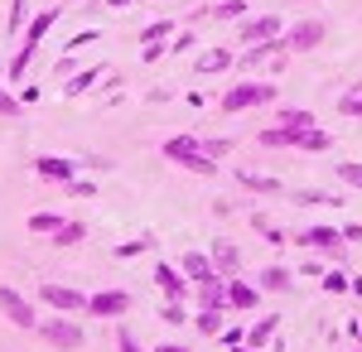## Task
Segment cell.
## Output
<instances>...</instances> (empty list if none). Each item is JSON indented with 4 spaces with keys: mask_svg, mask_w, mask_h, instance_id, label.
I'll use <instances>...</instances> for the list:
<instances>
[{
    "mask_svg": "<svg viewBox=\"0 0 362 352\" xmlns=\"http://www.w3.org/2000/svg\"><path fill=\"white\" fill-rule=\"evenodd\" d=\"M39 304L44 309H54V314H87V304H92V295H83V290H68V285H54V280H44L39 285Z\"/></svg>",
    "mask_w": 362,
    "mask_h": 352,
    "instance_id": "cell-6",
    "label": "cell"
},
{
    "mask_svg": "<svg viewBox=\"0 0 362 352\" xmlns=\"http://www.w3.org/2000/svg\"><path fill=\"white\" fill-rule=\"evenodd\" d=\"M285 34V20L280 15H247L242 20V49L247 44H266V39H280Z\"/></svg>",
    "mask_w": 362,
    "mask_h": 352,
    "instance_id": "cell-11",
    "label": "cell"
},
{
    "mask_svg": "<svg viewBox=\"0 0 362 352\" xmlns=\"http://www.w3.org/2000/svg\"><path fill=\"white\" fill-rule=\"evenodd\" d=\"M189 20H247V0H218V5H198Z\"/></svg>",
    "mask_w": 362,
    "mask_h": 352,
    "instance_id": "cell-16",
    "label": "cell"
},
{
    "mask_svg": "<svg viewBox=\"0 0 362 352\" xmlns=\"http://www.w3.org/2000/svg\"><path fill=\"white\" fill-rule=\"evenodd\" d=\"M131 309H136V299L126 295V290H97L92 304H87V314H92V319H126Z\"/></svg>",
    "mask_w": 362,
    "mask_h": 352,
    "instance_id": "cell-10",
    "label": "cell"
},
{
    "mask_svg": "<svg viewBox=\"0 0 362 352\" xmlns=\"http://www.w3.org/2000/svg\"><path fill=\"white\" fill-rule=\"evenodd\" d=\"M107 10H126V5H140V0H102Z\"/></svg>",
    "mask_w": 362,
    "mask_h": 352,
    "instance_id": "cell-49",
    "label": "cell"
},
{
    "mask_svg": "<svg viewBox=\"0 0 362 352\" xmlns=\"http://www.w3.org/2000/svg\"><path fill=\"white\" fill-rule=\"evenodd\" d=\"M276 126H285V131H309L314 126V111H305V107H285L276 116Z\"/></svg>",
    "mask_w": 362,
    "mask_h": 352,
    "instance_id": "cell-26",
    "label": "cell"
},
{
    "mask_svg": "<svg viewBox=\"0 0 362 352\" xmlns=\"http://www.w3.org/2000/svg\"><path fill=\"white\" fill-rule=\"evenodd\" d=\"M165 54H169V39L165 44H145V63H160Z\"/></svg>",
    "mask_w": 362,
    "mask_h": 352,
    "instance_id": "cell-44",
    "label": "cell"
},
{
    "mask_svg": "<svg viewBox=\"0 0 362 352\" xmlns=\"http://www.w3.org/2000/svg\"><path fill=\"white\" fill-rule=\"evenodd\" d=\"M160 319H165L169 328H174V324H184V319H189V309H184V299H165V309H160Z\"/></svg>",
    "mask_w": 362,
    "mask_h": 352,
    "instance_id": "cell-36",
    "label": "cell"
},
{
    "mask_svg": "<svg viewBox=\"0 0 362 352\" xmlns=\"http://www.w3.org/2000/svg\"><path fill=\"white\" fill-rule=\"evenodd\" d=\"M194 68H198V78H218L227 68H237V54H227V49H203Z\"/></svg>",
    "mask_w": 362,
    "mask_h": 352,
    "instance_id": "cell-17",
    "label": "cell"
},
{
    "mask_svg": "<svg viewBox=\"0 0 362 352\" xmlns=\"http://www.w3.org/2000/svg\"><path fill=\"white\" fill-rule=\"evenodd\" d=\"M179 271L189 275V280H208V275H218L213 271V256H208V251H184V256H179Z\"/></svg>",
    "mask_w": 362,
    "mask_h": 352,
    "instance_id": "cell-20",
    "label": "cell"
},
{
    "mask_svg": "<svg viewBox=\"0 0 362 352\" xmlns=\"http://www.w3.org/2000/svg\"><path fill=\"white\" fill-rule=\"evenodd\" d=\"M63 222H68L63 213H34V217H29V232H34V237H54Z\"/></svg>",
    "mask_w": 362,
    "mask_h": 352,
    "instance_id": "cell-29",
    "label": "cell"
},
{
    "mask_svg": "<svg viewBox=\"0 0 362 352\" xmlns=\"http://www.w3.org/2000/svg\"><path fill=\"white\" fill-rule=\"evenodd\" d=\"M338 179H343L348 189H362V164H338Z\"/></svg>",
    "mask_w": 362,
    "mask_h": 352,
    "instance_id": "cell-39",
    "label": "cell"
},
{
    "mask_svg": "<svg viewBox=\"0 0 362 352\" xmlns=\"http://www.w3.org/2000/svg\"><path fill=\"white\" fill-rule=\"evenodd\" d=\"M276 328H280V314H261V319L247 328V348H266V343L276 338Z\"/></svg>",
    "mask_w": 362,
    "mask_h": 352,
    "instance_id": "cell-22",
    "label": "cell"
},
{
    "mask_svg": "<svg viewBox=\"0 0 362 352\" xmlns=\"http://www.w3.org/2000/svg\"><path fill=\"white\" fill-rule=\"evenodd\" d=\"M251 227H256V232H261V237H266V242H271V246H285V232H280V227H276V222H271V217L251 213Z\"/></svg>",
    "mask_w": 362,
    "mask_h": 352,
    "instance_id": "cell-32",
    "label": "cell"
},
{
    "mask_svg": "<svg viewBox=\"0 0 362 352\" xmlns=\"http://www.w3.org/2000/svg\"><path fill=\"white\" fill-rule=\"evenodd\" d=\"M198 44V34H174V44H169V54H189Z\"/></svg>",
    "mask_w": 362,
    "mask_h": 352,
    "instance_id": "cell-42",
    "label": "cell"
},
{
    "mask_svg": "<svg viewBox=\"0 0 362 352\" xmlns=\"http://www.w3.org/2000/svg\"><path fill=\"white\" fill-rule=\"evenodd\" d=\"M155 285H160V295H165V299H189V295H194V280L179 271V266H169V261L155 266Z\"/></svg>",
    "mask_w": 362,
    "mask_h": 352,
    "instance_id": "cell-13",
    "label": "cell"
},
{
    "mask_svg": "<svg viewBox=\"0 0 362 352\" xmlns=\"http://www.w3.org/2000/svg\"><path fill=\"white\" fill-rule=\"evenodd\" d=\"M58 15H63V10H39V15H34V20H29V29L25 34H20V49H15V58H10V68H5V78L10 82H20L29 73V63H34V54H39V44H44V34H49V29L58 25Z\"/></svg>",
    "mask_w": 362,
    "mask_h": 352,
    "instance_id": "cell-1",
    "label": "cell"
},
{
    "mask_svg": "<svg viewBox=\"0 0 362 352\" xmlns=\"http://www.w3.org/2000/svg\"><path fill=\"white\" fill-rule=\"evenodd\" d=\"M295 242L305 246V251H324L329 261H343V256H348V242H343V232H338V227H329V222L300 227V232H295Z\"/></svg>",
    "mask_w": 362,
    "mask_h": 352,
    "instance_id": "cell-5",
    "label": "cell"
},
{
    "mask_svg": "<svg viewBox=\"0 0 362 352\" xmlns=\"http://www.w3.org/2000/svg\"><path fill=\"white\" fill-rule=\"evenodd\" d=\"M223 304H198V314H194V328L203 333V338H218L223 333Z\"/></svg>",
    "mask_w": 362,
    "mask_h": 352,
    "instance_id": "cell-21",
    "label": "cell"
},
{
    "mask_svg": "<svg viewBox=\"0 0 362 352\" xmlns=\"http://www.w3.org/2000/svg\"><path fill=\"white\" fill-rule=\"evenodd\" d=\"M295 203H305V208H343L348 198L343 193H319V189H300V193H290Z\"/></svg>",
    "mask_w": 362,
    "mask_h": 352,
    "instance_id": "cell-25",
    "label": "cell"
},
{
    "mask_svg": "<svg viewBox=\"0 0 362 352\" xmlns=\"http://www.w3.org/2000/svg\"><path fill=\"white\" fill-rule=\"evenodd\" d=\"M63 189L73 193V198H92V193H97V184H87V179H73V184H63Z\"/></svg>",
    "mask_w": 362,
    "mask_h": 352,
    "instance_id": "cell-43",
    "label": "cell"
},
{
    "mask_svg": "<svg viewBox=\"0 0 362 352\" xmlns=\"http://www.w3.org/2000/svg\"><path fill=\"white\" fill-rule=\"evenodd\" d=\"M165 160L179 164V169H189V174H198V179H213V174H218V160L203 155V136H169Z\"/></svg>",
    "mask_w": 362,
    "mask_h": 352,
    "instance_id": "cell-3",
    "label": "cell"
},
{
    "mask_svg": "<svg viewBox=\"0 0 362 352\" xmlns=\"http://www.w3.org/2000/svg\"><path fill=\"white\" fill-rule=\"evenodd\" d=\"M237 184H242L247 193H285L280 179H271V174H251V169H237Z\"/></svg>",
    "mask_w": 362,
    "mask_h": 352,
    "instance_id": "cell-23",
    "label": "cell"
},
{
    "mask_svg": "<svg viewBox=\"0 0 362 352\" xmlns=\"http://www.w3.org/2000/svg\"><path fill=\"white\" fill-rule=\"evenodd\" d=\"M194 295H198V304H223L227 309V280L223 275H208V280H198Z\"/></svg>",
    "mask_w": 362,
    "mask_h": 352,
    "instance_id": "cell-24",
    "label": "cell"
},
{
    "mask_svg": "<svg viewBox=\"0 0 362 352\" xmlns=\"http://www.w3.org/2000/svg\"><path fill=\"white\" fill-rule=\"evenodd\" d=\"M261 304V285H251V280H227V309H256Z\"/></svg>",
    "mask_w": 362,
    "mask_h": 352,
    "instance_id": "cell-15",
    "label": "cell"
},
{
    "mask_svg": "<svg viewBox=\"0 0 362 352\" xmlns=\"http://www.w3.org/2000/svg\"><path fill=\"white\" fill-rule=\"evenodd\" d=\"M285 39H266V44H247L242 54H237V68L242 73H251V68H266V63H276V68H285Z\"/></svg>",
    "mask_w": 362,
    "mask_h": 352,
    "instance_id": "cell-8",
    "label": "cell"
},
{
    "mask_svg": "<svg viewBox=\"0 0 362 352\" xmlns=\"http://www.w3.org/2000/svg\"><path fill=\"white\" fill-rule=\"evenodd\" d=\"M78 242H87V222L68 217V222H63V227L54 232V246H78Z\"/></svg>",
    "mask_w": 362,
    "mask_h": 352,
    "instance_id": "cell-28",
    "label": "cell"
},
{
    "mask_svg": "<svg viewBox=\"0 0 362 352\" xmlns=\"http://www.w3.org/2000/svg\"><path fill=\"white\" fill-rule=\"evenodd\" d=\"M83 164H87V169H112V160H107V155H83Z\"/></svg>",
    "mask_w": 362,
    "mask_h": 352,
    "instance_id": "cell-46",
    "label": "cell"
},
{
    "mask_svg": "<svg viewBox=\"0 0 362 352\" xmlns=\"http://www.w3.org/2000/svg\"><path fill=\"white\" fill-rule=\"evenodd\" d=\"M208 256H213V271L223 275V280H237L242 275V251L227 242V237H213L208 242Z\"/></svg>",
    "mask_w": 362,
    "mask_h": 352,
    "instance_id": "cell-12",
    "label": "cell"
},
{
    "mask_svg": "<svg viewBox=\"0 0 362 352\" xmlns=\"http://www.w3.org/2000/svg\"><path fill=\"white\" fill-rule=\"evenodd\" d=\"M203 155H208V160H223V155H232V140L227 136H208L203 140Z\"/></svg>",
    "mask_w": 362,
    "mask_h": 352,
    "instance_id": "cell-37",
    "label": "cell"
},
{
    "mask_svg": "<svg viewBox=\"0 0 362 352\" xmlns=\"http://www.w3.org/2000/svg\"><path fill=\"white\" fill-rule=\"evenodd\" d=\"M348 290H353V295L362 299V275H348Z\"/></svg>",
    "mask_w": 362,
    "mask_h": 352,
    "instance_id": "cell-50",
    "label": "cell"
},
{
    "mask_svg": "<svg viewBox=\"0 0 362 352\" xmlns=\"http://www.w3.org/2000/svg\"><path fill=\"white\" fill-rule=\"evenodd\" d=\"M29 20H34L29 15V0H10V34H25Z\"/></svg>",
    "mask_w": 362,
    "mask_h": 352,
    "instance_id": "cell-33",
    "label": "cell"
},
{
    "mask_svg": "<svg viewBox=\"0 0 362 352\" xmlns=\"http://www.w3.org/2000/svg\"><path fill=\"white\" fill-rule=\"evenodd\" d=\"M338 232H343V242H348V246H362V222H343Z\"/></svg>",
    "mask_w": 362,
    "mask_h": 352,
    "instance_id": "cell-41",
    "label": "cell"
},
{
    "mask_svg": "<svg viewBox=\"0 0 362 352\" xmlns=\"http://www.w3.org/2000/svg\"><path fill=\"white\" fill-rule=\"evenodd\" d=\"M338 111H343V116H353V121H362V82L348 92V97H338Z\"/></svg>",
    "mask_w": 362,
    "mask_h": 352,
    "instance_id": "cell-34",
    "label": "cell"
},
{
    "mask_svg": "<svg viewBox=\"0 0 362 352\" xmlns=\"http://www.w3.org/2000/svg\"><path fill=\"white\" fill-rule=\"evenodd\" d=\"M280 39H285V54H314V49L329 39V25H324V20H300V25L285 29Z\"/></svg>",
    "mask_w": 362,
    "mask_h": 352,
    "instance_id": "cell-7",
    "label": "cell"
},
{
    "mask_svg": "<svg viewBox=\"0 0 362 352\" xmlns=\"http://www.w3.org/2000/svg\"><path fill=\"white\" fill-rule=\"evenodd\" d=\"M155 246V232H140V237H131V242H121L116 246V261H131V256H145Z\"/></svg>",
    "mask_w": 362,
    "mask_h": 352,
    "instance_id": "cell-30",
    "label": "cell"
},
{
    "mask_svg": "<svg viewBox=\"0 0 362 352\" xmlns=\"http://www.w3.org/2000/svg\"><path fill=\"white\" fill-rule=\"evenodd\" d=\"M319 280H324V290H329V295H343V290H348V275H343V271H324Z\"/></svg>",
    "mask_w": 362,
    "mask_h": 352,
    "instance_id": "cell-38",
    "label": "cell"
},
{
    "mask_svg": "<svg viewBox=\"0 0 362 352\" xmlns=\"http://www.w3.org/2000/svg\"><path fill=\"white\" fill-rule=\"evenodd\" d=\"M0 314H5L15 328H39V309H34L15 285H0Z\"/></svg>",
    "mask_w": 362,
    "mask_h": 352,
    "instance_id": "cell-9",
    "label": "cell"
},
{
    "mask_svg": "<svg viewBox=\"0 0 362 352\" xmlns=\"http://www.w3.org/2000/svg\"><path fill=\"white\" fill-rule=\"evenodd\" d=\"M34 169H39V179H49V184H73V179H78V164L63 160V155H39Z\"/></svg>",
    "mask_w": 362,
    "mask_h": 352,
    "instance_id": "cell-14",
    "label": "cell"
},
{
    "mask_svg": "<svg viewBox=\"0 0 362 352\" xmlns=\"http://www.w3.org/2000/svg\"><path fill=\"white\" fill-rule=\"evenodd\" d=\"M116 352H145L136 343V333H131V328H116Z\"/></svg>",
    "mask_w": 362,
    "mask_h": 352,
    "instance_id": "cell-40",
    "label": "cell"
},
{
    "mask_svg": "<svg viewBox=\"0 0 362 352\" xmlns=\"http://www.w3.org/2000/svg\"><path fill=\"white\" fill-rule=\"evenodd\" d=\"M73 73H78V63H73V58H58V63H54V78H73Z\"/></svg>",
    "mask_w": 362,
    "mask_h": 352,
    "instance_id": "cell-45",
    "label": "cell"
},
{
    "mask_svg": "<svg viewBox=\"0 0 362 352\" xmlns=\"http://www.w3.org/2000/svg\"><path fill=\"white\" fill-rule=\"evenodd\" d=\"M155 352H194V348H184V343H160Z\"/></svg>",
    "mask_w": 362,
    "mask_h": 352,
    "instance_id": "cell-48",
    "label": "cell"
},
{
    "mask_svg": "<svg viewBox=\"0 0 362 352\" xmlns=\"http://www.w3.org/2000/svg\"><path fill=\"white\" fill-rule=\"evenodd\" d=\"M256 285H261V290H266V295H285V290H290V285H295V271H290V266H266V271L256 275Z\"/></svg>",
    "mask_w": 362,
    "mask_h": 352,
    "instance_id": "cell-19",
    "label": "cell"
},
{
    "mask_svg": "<svg viewBox=\"0 0 362 352\" xmlns=\"http://www.w3.org/2000/svg\"><path fill=\"white\" fill-rule=\"evenodd\" d=\"M0 116H5V121H15V116H20V102H15V92L5 87V73H0Z\"/></svg>",
    "mask_w": 362,
    "mask_h": 352,
    "instance_id": "cell-35",
    "label": "cell"
},
{
    "mask_svg": "<svg viewBox=\"0 0 362 352\" xmlns=\"http://www.w3.org/2000/svg\"><path fill=\"white\" fill-rule=\"evenodd\" d=\"M92 39H97V29H83L78 39H68V49H83V44H92Z\"/></svg>",
    "mask_w": 362,
    "mask_h": 352,
    "instance_id": "cell-47",
    "label": "cell"
},
{
    "mask_svg": "<svg viewBox=\"0 0 362 352\" xmlns=\"http://www.w3.org/2000/svg\"><path fill=\"white\" fill-rule=\"evenodd\" d=\"M102 73H107L102 63H92V68H78L73 78L63 82V97H73V102H78V97H87V92L97 87V78H102Z\"/></svg>",
    "mask_w": 362,
    "mask_h": 352,
    "instance_id": "cell-18",
    "label": "cell"
},
{
    "mask_svg": "<svg viewBox=\"0 0 362 352\" xmlns=\"http://www.w3.org/2000/svg\"><path fill=\"white\" fill-rule=\"evenodd\" d=\"M232 352H256V348H247V343H242V348H232Z\"/></svg>",
    "mask_w": 362,
    "mask_h": 352,
    "instance_id": "cell-51",
    "label": "cell"
},
{
    "mask_svg": "<svg viewBox=\"0 0 362 352\" xmlns=\"http://www.w3.org/2000/svg\"><path fill=\"white\" fill-rule=\"evenodd\" d=\"M165 39H174V20H155L140 29V44H165Z\"/></svg>",
    "mask_w": 362,
    "mask_h": 352,
    "instance_id": "cell-31",
    "label": "cell"
},
{
    "mask_svg": "<svg viewBox=\"0 0 362 352\" xmlns=\"http://www.w3.org/2000/svg\"><path fill=\"white\" fill-rule=\"evenodd\" d=\"M271 102H276V82L242 78V82H232V87L223 92L218 111H223V116H242V111H251V107H271Z\"/></svg>",
    "mask_w": 362,
    "mask_h": 352,
    "instance_id": "cell-2",
    "label": "cell"
},
{
    "mask_svg": "<svg viewBox=\"0 0 362 352\" xmlns=\"http://www.w3.org/2000/svg\"><path fill=\"white\" fill-rule=\"evenodd\" d=\"M295 150H334V136L329 131H319V126H309V131H300V140H295Z\"/></svg>",
    "mask_w": 362,
    "mask_h": 352,
    "instance_id": "cell-27",
    "label": "cell"
},
{
    "mask_svg": "<svg viewBox=\"0 0 362 352\" xmlns=\"http://www.w3.org/2000/svg\"><path fill=\"white\" fill-rule=\"evenodd\" d=\"M44 343L54 352H78L87 343V333H83V324L73 319V314H54V319H39V328H34Z\"/></svg>",
    "mask_w": 362,
    "mask_h": 352,
    "instance_id": "cell-4",
    "label": "cell"
}]
</instances>
